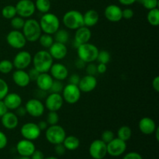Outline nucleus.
<instances>
[{
    "label": "nucleus",
    "mask_w": 159,
    "mask_h": 159,
    "mask_svg": "<svg viewBox=\"0 0 159 159\" xmlns=\"http://www.w3.org/2000/svg\"><path fill=\"white\" fill-rule=\"evenodd\" d=\"M54 151H55V153L57 154L59 156H61V155H65V152H66V148H65V146L63 145V144H55V147H54Z\"/></svg>",
    "instance_id": "obj_48"
},
{
    "label": "nucleus",
    "mask_w": 159,
    "mask_h": 159,
    "mask_svg": "<svg viewBox=\"0 0 159 159\" xmlns=\"http://www.w3.org/2000/svg\"><path fill=\"white\" fill-rule=\"evenodd\" d=\"M54 1H55V0H54Z\"/></svg>",
    "instance_id": "obj_61"
},
{
    "label": "nucleus",
    "mask_w": 159,
    "mask_h": 159,
    "mask_svg": "<svg viewBox=\"0 0 159 159\" xmlns=\"http://www.w3.org/2000/svg\"><path fill=\"white\" fill-rule=\"evenodd\" d=\"M15 113L17 115V116H18V117H20V116H24L25 115L27 114V113H26V109H25V107H22V106H20V107H18V108L16 110Z\"/></svg>",
    "instance_id": "obj_51"
},
{
    "label": "nucleus",
    "mask_w": 159,
    "mask_h": 159,
    "mask_svg": "<svg viewBox=\"0 0 159 159\" xmlns=\"http://www.w3.org/2000/svg\"><path fill=\"white\" fill-rule=\"evenodd\" d=\"M134 16V12L131 8H125L122 9V17L125 20H130Z\"/></svg>",
    "instance_id": "obj_44"
},
{
    "label": "nucleus",
    "mask_w": 159,
    "mask_h": 159,
    "mask_svg": "<svg viewBox=\"0 0 159 159\" xmlns=\"http://www.w3.org/2000/svg\"><path fill=\"white\" fill-rule=\"evenodd\" d=\"M80 76L77 74H72L68 79V83L73 84V85H79V82L80 81Z\"/></svg>",
    "instance_id": "obj_49"
},
{
    "label": "nucleus",
    "mask_w": 159,
    "mask_h": 159,
    "mask_svg": "<svg viewBox=\"0 0 159 159\" xmlns=\"http://www.w3.org/2000/svg\"><path fill=\"white\" fill-rule=\"evenodd\" d=\"M64 104V99L61 93H51L45 99L44 107L49 111L57 112L61 109Z\"/></svg>",
    "instance_id": "obj_15"
},
{
    "label": "nucleus",
    "mask_w": 159,
    "mask_h": 159,
    "mask_svg": "<svg viewBox=\"0 0 159 159\" xmlns=\"http://www.w3.org/2000/svg\"><path fill=\"white\" fill-rule=\"evenodd\" d=\"M98 54L99 49L97 47L89 42L79 45L77 48L78 57L86 64L96 61Z\"/></svg>",
    "instance_id": "obj_4"
},
{
    "label": "nucleus",
    "mask_w": 159,
    "mask_h": 159,
    "mask_svg": "<svg viewBox=\"0 0 159 159\" xmlns=\"http://www.w3.org/2000/svg\"><path fill=\"white\" fill-rule=\"evenodd\" d=\"M63 145L68 151H75L79 148L80 145V141L77 137L74 135H69V136L65 137V140L62 142Z\"/></svg>",
    "instance_id": "obj_28"
},
{
    "label": "nucleus",
    "mask_w": 159,
    "mask_h": 159,
    "mask_svg": "<svg viewBox=\"0 0 159 159\" xmlns=\"http://www.w3.org/2000/svg\"><path fill=\"white\" fill-rule=\"evenodd\" d=\"M20 134L24 139L33 141L40 138L41 130H40L37 124L34 122H28L22 126Z\"/></svg>",
    "instance_id": "obj_12"
},
{
    "label": "nucleus",
    "mask_w": 159,
    "mask_h": 159,
    "mask_svg": "<svg viewBox=\"0 0 159 159\" xmlns=\"http://www.w3.org/2000/svg\"><path fill=\"white\" fill-rule=\"evenodd\" d=\"M89 152L93 159H103L107 155V144L101 139L95 140L90 144Z\"/></svg>",
    "instance_id": "obj_13"
},
{
    "label": "nucleus",
    "mask_w": 159,
    "mask_h": 159,
    "mask_svg": "<svg viewBox=\"0 0 159 159\" xmlns=\"http://www.w3.org/2000/svg\"><path fill=\"white\" fill-rule=\"evenodd\" d=\"M62 98L64 99V102H66L68 104H75L79 102L81 98L82 92L79 89V86L76 85L68 83L65 86H64L62 90Z\"/></svg>",
    "instance_id": "obj_7"
},
{
    "label": "nucleus",
    "mask_w": 159,
    "mask_h": 159,
    "mask_svg": "<svg viewBox=\"0 0 159 159\" xmlns=\"http://www.w3.org/2000/svg\"><path fill=\"white\" fill-rule=\"evenodd\" d=\"M26 113L33 117L38 118L44 113L45 107L41 100L37 98L29 99L25 104Z\"/></svg>",
    "instance_id": "obj_10"
},
{
    "label": "nucleus",
    "mask_w": 159,
    "mask_h": 159,
    "mask_svg": "<svg viewBox=\"0 0 159 159\" xmlns=\"http://www.w3.org/2000/svg\"><path fill=\"white\" fill-rule=\"evenodd\" d=\"M11 26L13 28L14 30H20L23 29V25L25 23V20L22 17L19 16H16L15 17H13L12 19H11Z\"/></svg>",
    "instance_id": "obj_37"
},
{
    "label": "nucleus",
    "mask_w": 159,
    "mask_h": 159,
    "mask_svg": "<svg viewBox=\"0 0 159 159\" xmlns=\"http://www.w3.org/2000/svg\"><path fill=\"white\" fill-rule=\"evenodd\" d=\"M64 26L69 30H77L84 26L83 14L79 11L72 9L64 14L62 17Z\"/></svg>",
    "instance_id": "obj_5"
},
{
    "label": "nucleus",
    "mask_w": 159,
    "mask_h": 159,
    "mask_svg": "<svg viewBox=\"0 0 159 159\" xmlns=\"http://www.w3.org/2000/svg\"><path fill=\"white\" fill-rule=\"evenodd\" d=\"M9 85L4 79L0 78V100H2L5 96L9 93Z\"/></svg>",
    "instance_id": "obj_40"
},
{
    "label": "nucleus",
    "mask_w": 159,
    "mask_h": 159,
    "mask_svg": "<svg viewBox=\"0 0 159 159\" xmlns=\"http://www.w3.org/2000/svg\"><path fill=\"white\" fill-rule=\"evenodd\" d=\"M32 55L27 51H20L14 57L12 64L16 69L25 70L32 63Z\"/></svg>",
    "instance_id": "obj_14"
},
{
    "label": "nucleus",
    "mask_w": 159,
    "mask_h": 159,
    "mask_svg": "<svg viewBox=\"0 0 159 159\" xmlns=\"http://www.w3.org/2000/svg\"><path fill=\"white\" fill-rule=\"evenodd\" d=\"M115 138V134L112 130H107L105 131H103L102 133V135H101V140L102 141L107 144L110 141H111L113 138Z\"/></svg>",
    "instance_id": "obj_42"
},
{
    "label": "nucleus",
    "mask_w": 159,
    "mask_h": 159,
    "mask_svg": "<svg viewBox=\"0 0 159 159\" xmlns=\"http://www.w3.org/2000/svg\"><path fill=\"white\" fill-rule=\"evenodd\" d=\"M138 128L140 131L145 135L153 134L155 130H156L157 125L155 121L151 117L144 116L140 120L138 123Z\"/></svg>",
    "instance_id": "obj_22"
},
{
    "label": "nucleus",
    "mask_w": 159,
    "mask_h": 159,
    "mask_svg": "<svg viewBox=\"0 0 159 159\" xmlns=\"http://www.w3.org/2000/svg\"><path fill=\"white\" fill-rule=\"evenodd\" d=\"M118 2H119L121 5H123V6H129L134 4L137 2V0H118Z\"/></svg>",
    "instance_id": "obj_57"
},
{
    "label": "nucleus",
    "mask_w": 159,
    "mask_h": 159,
    "mask_svg": "<svg viewBox=\"0 0 159 159\" xmlns=\"http://www.w3.org/2000/svg\"><path fill=\"white\" fill-rule=\"evenodd\" d=\"M8 108L6 107V104L4 103L3 100H0V118L3 116L6 113L8 112Z\"/></svg>",
    "instance_id": "obj_53"
},
{
    "label": "nucleus",
    "mask_w": 159,
    "mask_h": 159,
    "mask_svg": "<svg viewBox=\"0 0 159 159\" xmlns=\"http://www.w3.org/2000/svg\"><path fill=\"white\" fill-rule=\"evenodd\" d=\"M136 2L140 3L148 10L158 8V0H137Z\"/></svg>",
    "instance_id": "obj_38"
},
{
    "label": "nucleus",
    "mask_w": 159,
    "mask_h": 159,
    "mask_svg": "<svg viewBox=\"0 0 159 159\" xmlns=\"http://www.w3.org/2000/svg\"><path fill=\"white\" fill-rule=\"evenodd\" d=\"M34 68L40 73L48 72L54 64V59L51 57L48 51L40 50L37 51L32 58Z\"/></svg>",
    "instance_id": "obj_1"
},
{
    "label": "nucleus",
    "mask_w": 159,
    "mask_h": 159,
    "mask_svg": "<svg viewBox=\"0 0 159 159\" xmlns=\"http://www.w3.org/2000/svg\"><path fill=\"white\" fill-rule=\"evenodd\" d=\"M66 137V131L61 126L56 125L48 126L45 130V138L47 141L52 144H61Z\"/></svg>",
    "instance_id": "obj_6"
},
{
    "label": "nucleus",
    "mask_w": 159,
    "mask_h": 159,
    "mask_svg": "<svg viewBox=\"0 0 159 159\" xmlns=\"http://www.w3.org/2000/svg\"><path fill=\"white\" fill-rule=\"evenodd\" d=\"M104 16L108 21L117 23L123 19L122 9L117 5L110 4L106 7L104 10Z\"/></svg>",
    "instance_id": "obj_17"
},
{
    "label": "nucleus",
    "mask_w": 159,
    "mask_h": 159,
    "mask_svg": "<svg viewBox=\"0 0 159 159\" xmlns=\"http://www.w3.org/2000/svg\"><path fill=\"white\" fill-rule=\"evenodd\" d=\"M14 66L12 61L8 60V59H4V60L0 61V72L2 74L7 75L10 73L13 69Z\"/></svg>",
    "instance_id": "obj_35"
},
{
    "label": "nucleus",
    "mask_w": 159,
    "mask_h": 159,
    "mask_svg": "<svg viewBox=\"0 0 159 159\" xmlns=\"http://www.w3.org/2000/svg\"><path fill=\"white\" fill-rule=\"evenodd\" d=\"M19 159H31L30 157H26V156H21V158H20Z\"/></svg>",
    "instance_id": "obj_60"
},
{
    "label": "nucleus",
    "mask_w": 159,
    "mask_h": 159,
    "mask_svg": "<svg viewBox=\"0 0 159 159\" xmlns=\"http://www.w3.org/2000/svg\"><path fill=\"white\" fill-rule=\"evenodd\" d=\"M46 121L49 126L58 124L59 116L57 114V112L49 111V113H48V116H47Z\"/></svg>",
    "instance_id": "obj_39"
},
{
    "label": "nucleus",
    "mask_w": 159,
    "mask_h": 159,
    "mask_svg": "<svg viewBox=\"0 0 159 159\" xmlns=\"http://www.w3.org/2000/svg\"><path fill=\"white\" fill-rule=\"evenodd\" d=\"M39 23L43 34L54 35V33L60 29V20L57 16L52 12H47L43 14Z\"/></svg>",
    "instance_id": "obj_3"
},
{
    "label": "nucleus",
    "mask_w": 159,
    "mask_h": 159,
    "mask_svg": "<svg viewBox=\"0 0 159 159\" xmlns=\"http://www.w3.org/2000/svg\"><path fill=\"white\" fill-rule=\"evenodd\" d=\"M147 20L151 26H158L159 25V9L158 8L148 10L147 14Z\"/></svg>",
    "instance_id": "obj_31"
},
{
    "label": "nucleus",
    "mask_w": 159,
    "mask_h": 159,
    "mask_svg": "<svg viewBox=\"0 0 159 159\" xmlns=\"http://www.w3.org/2000/svg\"><path fill=\"white\" fill-rule=\"evenodd\" d=\"M54 79L52 76L48 72L46 73H40L38 78L36 80L37 88L40 90H43L45 92H49L51 89V87L52 85Z\"/></svg>",
    "instance_id": "obj_26"
},
{
    "label": "nucleus",
    "mask_w": 159,
    "mask_h": 159,
    "mask_svg": "<svg viewBox=\"0 0 159 159\" xmlns=\"http://www.w3.org/2000/svg\"><path fill=\"white\" fill-rule=\"evenodd\" d=\"M107 65L99 63V65H97V73H99V74H104V73L107 72Z\"/></svg>",
    "instance_id": "obj_52"
},
{
    "label": "nucleus",
    "mask_w": 159,
    "mask_h": 159,
    "mask_svg": "<svg viewBox=\"0 0 159 159\" xmlns=\"http://www.w3.org/2000/svg\"><path fill=\"white\" fill-rule=\"evenodd\" d=\"M48 52L55 60H62L65 58L68 54V48L66 44L54 41L53 44L50 47Z\"/></svg>",
    "instance_id": "obj_21"
},
{
    "label": "nucleus",
    "mask_w": 159,
    "mask_h": 159,
    "mask_svg": "<svg viewBox=\"0 0 159 159\" xmlns=\"http://www.w3.org/2000/svg\"><path fill=\"white\" fill-rule=\"evenodd\" d=\"M50 75L55 80L64 81L68 77V69L64 64L54 63L50 69Z\"/></svg>",
    "instance_id": "obj_19"
},
{
    "label": "nucleus",
    "mask_w": 159,
    "mask_h": 159,
    "mask_svg": "<svg viewBox=\"0 0 159 159\" xmlns=\"http://www.w3.org/2000/svg\"><path fill=\"white\" fill-rule=\"evenodd\" d=\"M16 14L23 19H29L35 13V4L32 0H19L15 6Z\"/></svg>",
    "instance_id": "obj_8"
},
{
    "label": "nucleus",
    "mask_w": 159,
    "mask_h": 159,
    "mask_svg": "<svg viewBox=\"0 0 159 159\" xmlns=\"http://www.w3.org/2000/svg\"><path fill=\"white\" fill-rule=\"evenodd\" d=\"M31 159H44V155L41 151L35 150L34 153L31 155Z\"/></svg>",
    "instance_id": "obj_50"
},
{
    "label": "nucleus",
    "mask_w": 159,
    "mask_h": 159,
    "mask_svg": "<svg viewBox=\"0 0 159 159\" xmlns=\"http://www.w3.org/2000/svg\"><path fill=\"white\" fill-rule=\"evenodd\" d=\"M2 100L6 104L8 110H16L22 105V102H23L21 96L18 93H9Z\"/></svg>",
    "instance_id": "obj_25"
},
{
    "label": "nucleus",
    "mask_w": 159,
    "mask_h": 159,
    "mask_svg": "<svg viewBox=\"0 0 159 159\" xmlns=\"http://www.w3.org/2000/svg\"><path fill=\"white\" fill-rule=\"evenodd\" d=\"M37 126H38V127L40 128V130H41V131H43V130H46V129L48 127V124L47 123L46 120H40V122L38 123V124H37Z\"/></svg>",
    "instance_id": "obj_56"
},
{
    "label": "nucleus",
    "mask_w": 159,
    "mask_h": 159,
    "mask_svg": "<svg viewBox=\"0 0 159 159\" xmlns=\"http://www.w3.org/2000/svg\"><path fill=\"white\" fill-rule=\"evenodd\" d=\"M74 39V46L76 48L81 44L89 43L92 37V32L89 30V27L85 26H82L79 29L75 30Z\"/></svg>",
    "instance_id": "obj_16"
},
{
    "label": "nucleus",
    "mask_w": 159,
    "mask_h": 159,
    "mask_svg": "<svg viewBox=\"0 0 159 159\" xmlns=\"http://www.w3.org/2000/svg\"><path fill=\"white\" fill-rule=\"evenodd\" d=\"M6 42L11 48L20 50L26 44V40L23 32L18 30H12L6 36Z\"/></svg>",
    "instance_id": "obj_9"
},
{
    "label": "nucleus",
    "mask_w": 159,
    "mask_h": 159,
    "mask_svg": "<svg viewBox=\"0 0 159 159\" xmlns=\"http://www.w3.org/2000/svg\"><path fill=\"white\" fill-rule=\"evenodd\" d=\"M131 136L132 130L128 126H122V127H120L117 131V138L126 141V142L130 139Z\"/></svg>",
    "instance_id": "obj_32"
},
{
    "label": "nucleus",
    "mask_w": 159,
    "mask_h": 159,
    "mask_svg": "<svg viewBox=\"0 0 159 159\" xmlns=\"http://www.w3.org/2000/svg\"><path fill=\"white\" fill-rule=\"evenodd\" d=\"M107 154L112 157H119L122 155L127 150L126 141L114 138L111 141L107 144Z\"/></svg>",
    "instance_id": "obj_11"
},
{
    "label": "nucleus",
    "mask_w": 159,
    "mask_h": 159,
    "mask_svg": "<svg viewBox=\"0 0 159 159\" xmlns=\"http://www.w3.org/2000/svg\"><path fill=\"white\" fill-rule=\"evenodd\" d=\"M154 134H155V138H156L157 141H159V127H157L156 130H155Z\"/></svg>",
    "instance_id": "obj_58"
},
{
    "label": "nucleus",
    "mask_w": 159,
    "mask_h": 159,
    "mask_svg": "<svg viewBox=\"0 0 159 159\" xmlns=\"http://www.w3.org/2000/svg\"><path fill=\"white\" fill-rule=\"evenodd\" d=\"M12 80L20 88H26L31 82L27 71L20 69H16L12 73Z\"/></svg>",
    "instance_id": "obj_23"
},
{
    "label": "nucleus",
    "mask_w": 159,
    "mask_h": 159,
    "mask_svg": "<svg viewBox=\"0 0 159 159\" xmlns=\"http://www.w3.org/2000/svg\"><path fill=\"white\" fill-rule=\"evenodd\" d=\"M1 123L7 130H14L19 125V117L13 112L8 111L1 117Z\"/></svg>",
    "instance_id": "obj_24"
},
{
    "label": "nucleus",
    "mask_w": 159,
    "mask_h": 159,
    "mask_svg": "<svg viewBox=\"0 0 159 159\" xmlns=\"http://www.w3.org/2000/svg\"><path fill=\"white\" fill-rule=\"evenodd\" d=\"M28 75H29V77L30 81H33V82H36L37 79L38 78L39 75H40V72L37 71L36 68H33L30 69V71H28Z\"/></svg>",
    "instance_id": "obj_46"
},
{
    "label": "nucleus",
    "mask_w": 159,
    "mask_h": 159,
    "mask_svg": "<svg viewBox=\"0 0 159 159\" xmlns=\"http://www.w3.org/2000/svg\"><path fill=\"white\" fill-rule=\"evenodd\" d=\"M38 41L40 43V44L43 47V48H46V49H49L50 47L53 44V43L54 42V37L51 34H43L40 35V37H39Z\"/></svg>",
    "instance_id": "obj_34"
},
{
    "label": "nucleus",
    "mask_w": 159,
    "mask_h": 159,
    "mask_svg": "<svg viewBox=\"0 0 159 159\" xmlns=\"http://www.w3.org/2000/svg\"><path fill=\"white\" fill-rule=\"evenodd\" d=\"M51 0H36L34 4L37 11L44 14L49 12L51 8Z\"/></svg>",
    "instance_id": "obj_30"
},
{
    "label": "nucleus",
    "mask_w": 159,
    "mask_h": 159,
    "mask_svg": "<svg viewBox=\"0 0 159 159\" xmlns=\"http://www.w3.org/2000/svg\"><path fill=\"white\" fill-rule=\"evenodd\" d=\"M85 64L83 61H82L81 59L78 58L77 60L75 62V67L79 69H83V68H85Z\"/></svg>",
    "instance_id": "obj_55"
},
{
    "label": "nucleus",
    "mask_w": 159,
    "mask_h": 159,
    "mask_svg": "<svg viewBox=\"0 0 159 159\" xmlns=\"http://www.w3.org/2000/svg\"><path fill=\"white\" fill-rule=\"evenodd\" d=\"M110 59H111V55H110V53L108 51H107V50L99 51L97 59H96V61H98L99 63L107 65L110 61Z\"/></svg>",
    "instance_id": "obj_36"
},
{
    "label": "nucleus",
    "mask_w": 159,
    "mask_h": 159,
    "mask_svg": "<svg viewBox=\"0 0 159 159\" xmlns=\"http://www.w3.org/2000/svg\"><path fill=\"white\" fill-rule=\"evenodd\" d=\"M8 144V138L4 132L0 130V150L5 148Z\"/></svg>",
    "instance_id": "obj_45"
},
{
    "label": "nucleus",
    "mask_w": 159,
    "mask_h": 159,
    "mask_svg": "<svg viewBox=\"0 0 159 159\" xmlns=\"http://www.w3.org/2000/svg\"><path fill=\"white\" fill-rule=\"evenodd\" d=\"M85 71H86L87 75L95 76L97 74V65L92 62V63H88V65L85 66Z\"/></svg>",
    "instance_id": "obj_43"
},
{
    "label": "nucleus",
    "mask_w": 159,
    "mask_h": 159,
    "mask_svg": "<svg viewBox=\"0 0 159 159\" xmlns=\"http://www.w3.org/2000/svg\"><path fill=\"white\" fill-rule=\"evenodd\" d=\"M2 16L6 20H11L13 17H15L16 16H17L15 6H13V5L5 6L2 9Z\"/></svg>",
    "instance_id": "obj_33"
},
{
    "label": "nucleus",
    "mask_w": 159,
    "mask_h": 159,
    "mask_svg": "<svg viewBox=\"0 0 159 159\" xmlns=\"http://www.w3.org/2000/svg\"><path fill=\"white\" fill-rule=\"evenodd\" d=\"M152 87H153L154 90L157 93L159 92V76H156L154 78L153 81H152Z\"/></svg>",
    "instance_id": "obj_54"
},
{
    "label": "nucleus",
    "mask_w": 159,
    "mask_h": 159,
    "mask_svg": "<svg viewBox=\"0 0 159 159\" xmlns=\"http://www.w3.org/2000/svg\"><path fill=\"white\" fill-rule=\"evenodd\" d=\"M64 89V84L62 81L55 80L54 79L52 85L50 89V93H61Z\"/></svg>",
    "instance_id": "obj_41"
},
{
    "label": "nucleus",
    "mask_w": 159,
    "mask_h": 159,
    "mask_svg": "<svg viewBox=\"0 0 159 159\" xmlns=\"http://www.w3.org/2000/svg\"><path fill=\"white\" fill-rule=\"evenodd\" d=\"M35 150V144L30 140L23 138L20 140L16 144V151L20 156L30 157Z\"/></svg>",
    "instance_id": "obj_20"
},
{
    "label": "nucleus",
    "mask_w": 159,
    "mask_h": 159,
    "mask_svg": "<svg viewBox=\"0 0 159 159\" xmlns=\"http://www.w3.org/2000/svg\"><path fill=\"white\" fill-rule=\"evenodd\" d=\"M78 86L82 93H91L97 86V79L95 76L86 75L81 78Z\"/></svg>",
    "instance_id": "obj_18"
},
{
    "label": "nucleus",
    "mask_w": 159,
    "mask_h": 159,
    "mask_svg": "<svg viewBox=\"0 0 159 159\" xmlns=\"http://www.w3.org/2000/svg\"><path fill=\"white\" fill-rule=\"evenodd\" d=\"M44 159H58L57 158V157H54V156H50V157H48V158H44Z\"/></svg>",
    "instance_id": "obj_59"
},
{
    "label": "nucleus",
    "mask_w": 159,
    "mask_h": 159,
    "mask_svg": "<svg viewBox=\"0 0 159 159\" xmlns=\"http://www.w3.org/2000/svg\"><path fill=\"white\" fill-rule=\"evenodd\" d=\"M123 159H143V158L141 155V154L135 152H131L126 154Z\"/></svg>",
    "instance_id": "obj_47"
},
{
    "label": "nucleus",
    "mask_w": 159,
    "mask_h": 159,
    "mask_svg": "<svg viewBox=\"0 0 159 159\" xmlns=\"http://www.w3.org/2000/svg\"><path fill=\"white\" fill-rule=\"evenodd\" d=\"M22 30H23L22 32H23L26 41L30 42V43L37 41L39 37L42 34L40 23L35 19L29 18L25 20V23Z\"/></svg>",
    "instance_id": "obj_2"
},
{
    "label": "nucleus",
    "mask_w": 159,
    "mask_h": 159,
    "mask_svg": "<svg viewBox=\"0 0 159 159\" xmlns=\"http://www.w3.org/2000/svg\"><path fill=\"white\" fill-rule=\"evenodd\" d=\"M99 20V15L95 9H89L83 14L84 26L93 27L96 26Z\"/></svg>",
    "instance_id": "obj_27"
},
{
    "label": "nucleus",
    "mask_w": 159,
    "mask_h": 159,
    "mask_svg": "<svg viewBox=\"0 0 159 159\" xmlns=\"http://www.w3.org/2000/svg\"><path fill=\"white\" fill-rule=\"evenodd\" d=\"M54 41L59 42V43H65L66 44L69 40L70 34L68 30L64 29H59L54 33Z\"/></svg>",
    "instance_id": "obj_29"
}]
</instances>
